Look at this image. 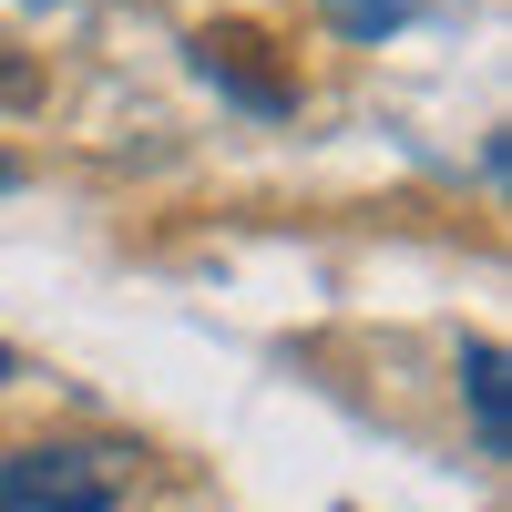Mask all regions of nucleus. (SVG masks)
<instances>
[{"mask_svg": "<svg viewBox=\"0 0 512 512\" xmlns=\"http://www.w3.org/2000/svg\"><path fill=\"white\" fill-rule=\"evenodd\" d=\"M144 482L134 441H31L0 461V512H123Z\"/></svg>", "mask_w": 512, "mask_h": 512, "instance_id": "obj_1", "label": "nucleus"}, {"mask_svg": "<svg viewBox=\"0 0 512 512\" xmlns=\"http://www.w3.org/2000/svg\"><path fill=\"white\" fill-rule=\"evenodd\" d=\"M185 52H195L205 82H226V93L256 103V113H287V103H297V52H287L267 21H205Z\"/></svg>", "mask_w": 512, "mask_h": 512, "instance_id": "obj_2", "label": "nucleus"}, {"mask_svg": "<svg viewBox=\"0 0 512 512\" xmlns=\"http://www.w3.org/2000/svg\"><path fill=\"white\" fill-rule=\"evenodd\" d=\"M41 93H52V72H41V62L21 52V41H11V31H0V103H11V113H31Z\"/></svg>", "mask_w": 512, "mask_h": 512, "instance_id": "obj_3", "label": "nucleus"}, {"mask_svg": "<svg viewBox=\"0 0 512 512\" xmlns=\"http://www.w3.org/2000/svg\"><path fill=\"white\" fill-rule=\"evenodd\" d=\"M472 410H482V451H502V349H472Z\"/></svg>", "mask_w": 512, "mask_h": 512, "instance_id": "obj_4", "label": "nucleus"}, {"mask_svg": "<svg viewBox=\"0 0 512 512\" xmlns=\"http://www.w3.org/2000/svg\"><path fill=\"white\" fill-rule=\"evenodd\" d=\"M338 21H349V31H390L400 0H338Z\"/></svg>", "mask_w": 512, "mask_h": 512, "instance_id": "obj_5", "label": "nucleus"}, {"mask_svg": "<svg viewBox=\"0 0 512 512\" xmlns=\"http://www.w3.org/2000/svg\"><path fill=\"white\" fill-rule=\"evenodd\" d=\"M0 369H11V349H0Z\"/></svg>", "mask_w": 512, "mask_h": 512, "instance_id": "obj_6", "label": "nucleus"}]
</instances>
